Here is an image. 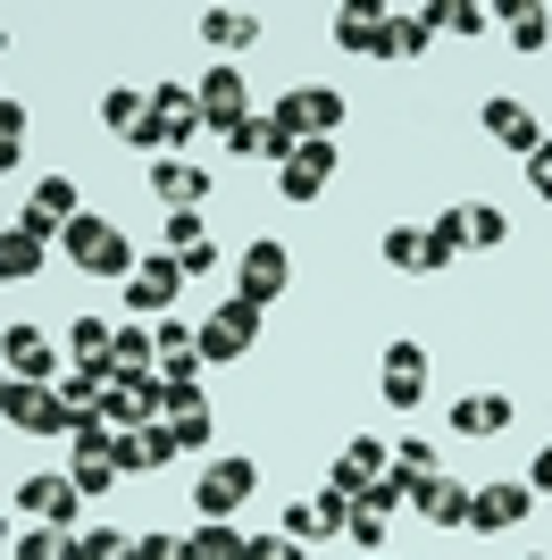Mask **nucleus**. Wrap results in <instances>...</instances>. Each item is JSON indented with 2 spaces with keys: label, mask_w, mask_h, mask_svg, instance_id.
Returning a JSON list of instances; mask_svg holds the SVG:
<instances>
[{
  "label": "nucleus",
  "mask_w": 552,
  "mask_h": 560,
  "mask_svg": "<svg viewBox=\"0 0 552 560\" xmlns=\"http://www.w3.org/2000/svg\"><path fill=\"white\" fill-rule=\"evenodd\" d=\"M176 452H184V444H176V427L151 419V427H135V435H117L110 460H117V477H151V468H168Z\"/></svg>",
  "instance_id": "obj_13"
},
{
  "label": "nucleus",
  "mask_w": 552,
  "mask_h": 560,
  "mask_svg": "<svg viewBox=\"0 0 552 560\" xmlns=\"http://www.w3.org/2000/svg\"><path fill=\"white\" fill-rule=\"evenodd\" d=\"M326 176H335V142H294V160L276 167V192L285 201H319Z\"/></svg>",
  "instance_id": "obj_16"
},
{
  "label": "nucleus",
  "mask_w": 552,
  "mask_h": 560,
  "mask_svg": "<svg viewBox=\"0 0 552 560\" xmlns=\"http://www.w3.org/2000/svg\"><path fill=\"white\" fill-rule=\"evenodd\" d=\"M260 318H268L260 302L227 293V302H218V310L202 318V327H193V351H202V369H218V360H243V351L260 343Z\"/></svg>",
  "instance_id": "obj_3"
},
{
  "label": "nucleus",
  "mask_w": 552,
  "mask_h": 560,
  "mask_svg": "<svg viewBox=\"0 0 552 560\" xmlns=\"http://www.w3.org/2000/svg\"><path fill=\"white\" fill-rule=\"evenodd\" d=\"M184 293V268L168 252H151V259H135V277H126V310L135 318H168V302Z\"/></svg>",
  "instance_id": "obj_11"
},
{
  "label": "nucleus",
  "mask_w": 552,
  "mask_h": 560,
  "mask_svg": "<svg viewBox=\"0 0 552 560\" xmlns=\"http://www.w3.org/2000/svg\"><path fill=\"white\" fill-rule=\"evenodd\" d=\"M193 25H202L209 50H252L260 43V9H202Z\"/></svg>",
  "instance_id": "obj_24"
},
{
  "label": "nucleus",
  "mask_w": 552,
  "mask_h": 560,
  "mask_svg": "<svg viewBox=\"0 0 552 560\" xmlns=\"http://www.w3.org/2000/svg\"><path fill=\"white\" fill-rule=\"evenodd\" d=\"M436 34H444V0H427V9H393V59H418Z\"/></svg>",
  "instance_id": "obj_26"
},
{
  "label": "nucleus",
  "mask_w": 552,
  "mask_h": 560,
  "mask_svg": "<svg viewBox=\"0 0 552 560\" xmlns=\"http://www.w3.org/2000/svg\"><path fill=\"white\" fill-rule=\"evenodd\" d=\"M18 160H25V109L0 101V167H18Z\"/></svg>",
  "instance_id": "obj_36"
},
{
  "label": "nucleus",
  "mask_w": 552,
  "mask_h": 560,
  "mask_svg": "<svg viewBox=\"0 0 552 560\" xmlns=\"http://www.w3.org/2000/svg\"><path fill=\"white\" fill-rule=\"evenodd\" d=\"M18 511H34L43 527H59V536H76V511H84V493H76V477H25L18 493H9Z\"/></svg>",
  "instance_id": "obj_12"
},
{
  "label": "nucleus",
  "mask_w": 552,
  "mask_h": 560,
  "mask_svg": "<svg viewBox=\"0 0 552 560\" xmlns=\"http://www.w3.org/2000/svg\"><path fill=\"white\" fill-rule=\"evenodd\" d=\"M0 50H9V25H0Z\"/></svg>",
  "instance_id": "obj_50"
},
{
  "label": "nucleus",
  "mask_w": 552,
  "mask_h": 560,
  "mask_svg": "<svg viewBox=\"0 0 552 560\" xmlns=\"http://www.w3.org/2000/svg\"><path fill=\"white\" fill-rule=\"evenodd\" d=\"M117 552H126V536H117V527H84V536L59 544V560H117Z\"/></svg>",
  "instance_id": "obj_32"
},
{
  "label": "nucleus",
  "mask_w": 552,
  "mask_h": 560,
  "mask_svg": "<svg viewBox=\"0 0 552 560\" xmlns=\"http://www.w3.org/2000/svg\"><path fill=\"white\" fill-rule=\"evenodd\" d=\"M528 493H552V444H544V452L528 460Z\"/></svg>",
  "instance_id": "obj_47"
},
{
  "label": "nucleus",
  "mask_w": 552,
  "mask_h": 560,
  "mask_svg": "<svg viewBox=\"0 0 552 560\" xmlns=\"http://www.w3.org/2000/svg\"><path fill=\"white\" fill-rule=\"evenodd\" d=\"M0 385H9V369H0Z\"/></svg>",
  "instance_id": "obj_51"
},
{
  "label": "nucleus",
  "mask_w": 552,
  "mask_h": 560,
  "mask_svg": "<svg viewBox=\"0 0 552 560\" xmlns=\"http://www.w3.org/2000/svg\"><path fill=\"white\" fill-rule=\"evenodd\" d=\"M110 360L117 369H151V360H160V335L151 327H110Z\"/></svg>",
  "instance_id": "obj_29"
},
{
  "label": "nucleus",
  "mask_w": 552,
  "mask_h": 560,
  "mask_svg": "<svg viewBox=\"0 0 552 560\" xmlns=\"http://www.w3.org/2000/svg\"><path fill=\"white\" fill-rule=\"evenodd\" d=\"M528 560H544V552H528Z\"/></svg>",
  "instance_id": "obj_53"
},
{
  "label": "nucleus",
  "mask_w": 552,
  "mask_h": 560,
  "mask_svg": "<svg viewBox=\"0 0 552 560\" xmlns=\"http://www.w3.org/2000/svg\"><path fill=\"white\" fill-rule=\"evenodd\" d=\"M344 536L360 544V552H386V511H368V502H352V518H344Z\"/></svg>",
  "instance_id": "obj_35"
},
{
  "label": "nucleus",
  "mask_w": 552,
  "mask_h": 560,
  "mask_svg": "<svg viewBox=\"0 0 552 560\" xmlns=\"http://www.w3.org/2000/svg\"><path fill=\"white\" fill-rule=\"evenodd\" d=\"M135 552L142 560H184V536H160V527H151V536H135Z\"/></svg>",
  "instance_id": "obj_45"
},
{
  "label": "nucleus",
  "mask_w": 552,
  "mask_h": 560,
  "mask_svg": "<svg viewBox=\"0 0 552 560\" xmlns=\"http://www.w3.org/2000/svg\"><path fill=\"white\" fill-rule=\"evenodd\" d=\"M469 493H478V486H452V477H418V486H411V511L427 518V527H469Z\"/></svg>",
  "instance_id": "obj_21"
},
{
  "label": "nucleus",
  "mask_w": 552,
  "mask_h": 560,
  "mask_svg": "<svg viewBox=\"0 0 552 560\" xmlns=\"http://www.w3.org/2000/svg\"><path fill=\"white\" fill-rule=\"evenodd\" d=\"M59 252H68L84 277H101V284H126V277H135V234L110 226V218H92V210H76L68 226H59Z\"/></svg>",
  "instance_id": "obj_1"
},
{
  "label": "nucleus",
  "mask_w": 552,
  "mask_h": 560,
  "mask_svg": "<svg viewBox=\"0 0 552 560\" xmlns=\"http://www.w3.org/2000/svg\"><path fill=\"white\" fill-rule=\"evenodd\" d=\"M68 477H76V493L92 502V493H110V486H117V460H76Z\"/></svg>",
  "instance_id": "obj_38"
},
{
  "label": "nucleus",
  "mask_w": 552,
  "mask_h": 560,
  "mask_svg": "<svg viewBox=\"0 0 552 560\" xmlns=\"http://www.w3.org/2000/svg\"><path fill=\"white\" fill-rule=\"evenodd\" d=\"M544 43H552V9H544V0H528V9L510 18V50H544Z\"/></svg>",
  "instance_id": "obj_33"
},
{
  "label": "nucleus",
  "mask_w": 552,
  "mask_h": 560,
  "mask_svg": "<svg viewBox=\"0 0 552 560\" xmlns=\"http://www.w3.org/2000/svg\"><path fill=\"white\" fill-rule=\"evenodd\" d=\"M227 151H234V160H276V167H285V160H294V135H285L276 117H243V126L227 135Z\"/></svg>",
  "instance_id": "obj_23"
},
{
  "label": "nucleus",
  "mask_w": 552,
  "mask_h": 560,
  "mask_svg": "<svg viewBox=\"0 0 552 560\" xmlns=\"http://www.w3.org/2000/svg\"><path fill=\"white\" fill-rule=\"evenodd\" d=\"M0 101H9V93H0Z\"/></svg>",
  "instance_id": "obj_54"
},
{
  "label": "nucleus",
  "mask_w": 552,
  "mask_h": 560,
  "mask_svg": "<svg viewBox=\"0 0 552 560\" xmlns=\"http://www.w3.org/2000/svg\"><path fill=\"white\" fill-rule=\"evenodd\" d=\"M478 126H485L494 142H503V151H519V160H528V151H536V135H544V126L528 117V101H510V93H494V101H485V109H478Z\"/></svg>",
  "instance_id": "obj_18"
},
{
  "label": "nucleus",
  "mask_w": 552,
  "mask_h": 560,
  "mask_svg": "<svg viewBox=\"0 0 552 560\" xmlns=\"http://www.w3.org/2000/svg\"><path fill=\"white\" fill-rule=\"evenodd\" d=\"M202 243H209V218L202 210H168V252H202Z\"/></svg>",
  "instance_id": "obj_34"
},
{
  "label": "nucleus",
  "mask_w": 552,
  "mask_h": 560,
  "mask_svg": "<svg viewBox=\"0 0 552 560\" xmlns=\"http://www.w3.org/2000/svg\"><path fill=\"white\" fill-rule=\"evenodd\" d=\"M0 544H9V511H0Z\"/></svg>",
  "instance_id": "obj_49"
},
{
  "label": "nucleus",
  "mask_w": 552,
  "mask_h": 560,
  "mask_svg": "<svg viewBox=\"0 0 552 560\" xmlns=\"http://www.w3.org/2000/svg\"><path fill=\"white\" fill-rule=\"evenodd\" d=\"M326 34H335L352 59H393V9H335Z\"/></svg>",
  "instance_id": "obj_15"
},
{
  "label": "nucleus",
  "mask_w": 552,
  "mask_h": 560,
  "mask_svg": "<svg viewBox=\"0 0 552 560\" xmlns=\"http://www.w3.org/2000/svg\"><path fill=\"white\" fill-rule=\"evenodd\" d=\"M368 560H386V552H368Z\"/></svg>",
  "instance_id": "obj_52"
},
{
  "label": "nucleus",
  "mask_w": 552,
  "mask_h": 560,
  "mask_svg": "<svg viewBox=\"0 0 552 560\" xmlns=\"http://www.w3.org/2000/svg\"><path fill=\"white\" fill-rule=\"evenodd\" d=\"M193 126H202V109H193V84H151L142 93V126H135V151H184L193 142Z\"/></svg>",
  "instance_id": "obj_2"
},
{
  "label": "nucleus",
  "mask_w": 552,
  "mask_h": 560,
  "mask_svg": "<svg viewBox=\"0 0 552 560\" xmlns=\"http://www.w3.org/2000/svg\"><path fill=\"white\" fill-rule=\"evenodd\" d=\"M436 226H452V243H460V252H494V243L510 234V218L494 210V201H452V210H444Z\"/></svg>",
  "instance_id": "obj_17"
},
{
  "label": "nucleus",
  "mask_w": 552,
  "mask_h": 560,
  "mask_svg": "<svg viewBox=\"0 0 552 560\" xmlns=\"http://www.w3.org/2000/svg\"><path fill=\"white\" fill-rule=\"evenodd\" d=\"M243 560H310L294 536H243Z\"/></svg>",
  "instance_id": "obj_41"
},
{
  "label": "nucleus",
  "mask_w": 552,
  "mask_h": 560,
  "mask_svg": "<svg viewBox=\"0 0 552 560\" xmlns=\"http://www.w3.org/2000/svg\"><path fill=\"white\" fill-rule=\"evenodd\" d=\"M268 117L294 142H335V126H344V93H335V84H294V93H276Z\"/></svg>",
  "instance_id": "obj_4"
},
{
  "label": "nucleus",
  "mask_w": 552,
  "mask_h": 560,
  "mask_svg": "<svg viewBox=\"0 0 552 560\" xmlns=\"http://www.w3.org/2000/svg\"><path fill=\"white\" fill-rule=\"evenodd\" d=\"M377 259H386V268H418V259H427V226H386L377 234Z\"/></svg>",
  "instance_id": "obj_30"
},
{
  "label": "nucleus",
  "mask_w": 552,
  "mask_h": 560,
  "mask_svg": "<svg viewBox=\"0 0 552 560\" xmlns=\"http://www.w3.org/2000/svg\"><path fill=\"white\" fill-rule=\"evenodd\" d=\"M510 427V394H469V401H452V435H503Z\"/></svg>",
  "instance_id": "obj_25"
},
{
  "label": "nucleus",
  "mask_w": 552,
  "mask_h": 560,
  "mask_svg": "<svg viewBox=\"0 0 552 560\" xmlns=\"http://www.w3.org/2000/svg\"><path fill=\"white\" fill-rule=\"evenodd\" d=\"M76 360H110V327H101V318H76Z\"/></svg>",
  "instance_id": "obj_42"
},
{
  "label": "nucleus",
  "mask_w": 552,
  "mask_h": 560,
  "mask_svg": "<svg viewBox=\"0 0 552 560\" xmlns=\"http://www.w3.org/2000/svg\"><path fill=\"white\" fill-rule=\"evenodd\" d=\"M68 218H76V185H68V176H43L18 226H25V234H43V243H59V226H68Z\"/></svg>",
  "instance_id": "obj_20"
},
{
  "label": "nucleus",
  "mask_w": 552,
  "mask_h": 560,
  "mask_svg": "<svg viewBox=\"0 0 552 560\" xmlns=\"http://www.w3.org/2000/svg\"><path fill=\"white\" fill-rule=\"evenodd\" d=\"M377 394H386V410H402V419H411L418 401H427V351H418V343H386Z\"/></svg>",
  "instance_id": "obj_10"
},
{
  "label": "nucleus",
  "mask_w": 552,
  "mask_h": 560,
  "mask_svg": "<svg viewBox=\"0 0 552 560\" xmlns=\"http://www.w3.org/2000/svg\"><path fill=\"white\" fill-rule=\"evenodd\" d=\"M393 468H411V477H436V444H427V435H402Z\"/></svg>",
  "instance_id": "obj_43"
},
{
  "label": "nucleus",
  "mask_w": 552,
  "mask_h": 560,
  "mask_svg": "<svg viewBox=\"0 0 552 560\" xmlns=\"http://www.w3.org/2000/svg\"><path fill=\"white\" fill-rule=\"evenodd\" d=\"M0 419L18 427V435H68L76 410L59 401V385H18V376H9V385H0Z\"/></svg>",
  "instance_id": "obj_5"
},
{
  "label": "nucleus",
  "mask_w": 552,
  "mask_h": 560,
  "mask_svg": "<svg viewBox=\"0 0 552 560\" xmlns=\"http://www.w3.org/2000/svg\"><path fill=\"white\" fill-rule=\"evenodd\" d=\"M117 560H142V552H135V536H126V552H117Z\"/></svg>",
  "instance_id": "obj_48"
},
{
  "label": "nucleus",
  "mask_w": 552,
  "mask_h": 560,
  "mask_svg": "<svg viewBox=\"0 0 552 560\" xmlns=\"http://www.w3.org/2000/svg\"><path fill=\"white\" fill-rule=\"evenodd\" d=\"M528 511H536L528 477H503V486H478V493H469V527H478V536H510Z\"/></svg>",
  "instance_id": "obj_9"
},
{
  "label": "nucleus",
  "mask_w": 552,
  "mask_h": 560,
  "mask_svg": "<svg viewBox=\"0 0 552 560\" xmlns=\"http://www.w3.org/2000/svg\"><path fill=\"white\" fill-rule=\"evenodd\" d=\"M101 126L135 142V126H142V93H135V84H117V93H101Z\"/></svg>",
  "instance_id": "obj_31"
},
{
  "label": "nucleus",
  "mask_w": 552,
  "mask_h": 560,
  "mask_svg": "<svg viewBox=\"0 0 552 560\" xmlns=\"http://www.w3.org/2000/svg\"><path fill=\"white\" fill-rule=\"evenodd\" d=\"M252 493H260V468L243 460V452H227V460H209V468H202V486H193V511H202V518H234L243 502H252Z\"/></svg>",
  "instance_id": "obj_6"
},
{
  "label": "nucleus",
  "mask_w": 552,
  "mask_h": 560,
  "mask_svg": "<svg viewBox=\"0 0 552 560\" xmlns=\"http://www.w3.org/2000/svg\"><path fill=\"white\" fill-rule=\"evenodd\" d=\"M444 25H452V34H478V25H494V9H485V0H444Z\"/></svg>",
  "instance_id": "obj_40"
},
{
  "label": "nucleus",
  "mask_w": 552,
  "mask_h": 560,
  "mask_svg": "<svg viewBox=\"0 0 552 560\" xmlns=\"http://www.w3.org/2000/svg\"><path fill=\"white\" fill-rule=\"evenodd\" d=\"M43 259H50V243H43V234H25V226H0V284L34 277Z\"/></svg>",
  "instance_id": "obj_27"
},
{
  "label": "nucleus",
  "mask_w": 552,
  "mask_h": 560,
  "mask_svg": "<svg viewBox=\"0 0 552 560\" xmlns=\"http://www.w3.org/2000/svg\"><path fill=\"white\" fill-rule=\"evenodd\" d=\"M285 284H294V252H285L276 234H260V243H243V259H234V293L268 310L276 293H285Z\"/></svg>",
  "instance_id": "obj_7"
},
{
  "label": "nucleus",
  "mask_w": 552,
  "mask_h": 560,
  "mask_svg": "<svg viewBox=\"0 0 552 560\" xmlns=\"http://www.w3.org/2000/svg\"><path fill=\"white\" fill-rule=\"evenodd\" d=\"M285 536H294V544H310V536H335V518H326L319 502H294V511H285Z\"/></svg>",
  "instance_id": "obj_37"
},
{
  "label": "nucleus",
  "mask_w": 552,
  "mask_h": 560,
  "mask_svg": "<svg viewBox=\"0 0 552 560\" xmlns=\"http://www.w3.org/2000/svg\"><path fill=\"white\" fill-rule=\"evenodd\" d=\"M168 427H176L184 452H209V410H202V419H168Z\"/></svg>",
  "instance_id": "obj_46"
},
{
  "label": "nucleus",
  "mask_w": 552,
  "mask_h": 560,
  "mask_svg": "<svg viewBox=\"0 0 552 560\" xmlns=\"http://www.w3.org/2000/svg\"><path fill=\"white\" fill-rule=\"evenodd\" d=\"M184 560H243V536H234V518H202V527L184 536Z\"/></svg>",
  "instance_id": "obj_28"
},
{
  "label": "nucleus",
  "mask_w": 552,
  "mask_h": 560,
  "mask_svg": "<svg viewBox=\"0 0 552 560\" xmlns=\"http://www.w3.org/2000/svg\"><path fill=\"white\" fill-rule=\"evenodd\" d=\"M160 360H151V376H160V385H202V351H193V335L176 327V318H160Z\"/></svg>",
  "instance_id": "obj_22"
},
{
  "label": "nucleus",
  "mask_w": 552,
  "mask_h": 560,
  "mask_svg": "<svg viewBox=\"0 0 552 560\" xmlns=\"http://www.w3.org/2000/svg\"><path fill=\"white\" fill-rule=\"evenodd\" d=\"M193 109H202V126H209V135L227 142L234 126L252 117V84H243V75H234V68H209L202 84H193Z\"/></svg>",
  "instance_id": "obj_8"
},
{
  "label": "nucleus",
  "mask_w": 552,
  "mask_h": 560,
  "mask_svg": "<svg viewBox=\"0 0 552 560\" xmlns=\"http://www.w3.org/2000/svg\"><path fill=\"white\" fill-rule=\"evenodd\" d=\"M59 544H68L59 527H25V536H18V552H9V560H59Z\"/></svg>",
  "instance_id": "obj_39"
},
{
  "label": "nucleus",
  "mask_w": 552,
  "mask_h": 560,
  "mask_svg": "<svg viewBox=\"0 0 552 560\" xmlns=\"http://www.w3.org/2000/svg\"><path fill=\"white\" fill-rule=\"evenodd\" d=\"M0 369L18 376V385H50V376H59V351H50L43 327H9L0 335Z\"/></svg>",
  "instance_id": "obj_14"
},
{
  "label": "nucleus",
  "mask_w": 552,
  "mask_h": 560,
  "mask_svg": "<svg viewBox=\"0 0 552 560\" xmlns=\"http://www.w3.org/2000/svg\"><path fill=\"white\" fill-rule=\"evenodd\" d=\"M528 185H536V201H552V135H536V151H528Z\"/></svg>",
  "instance_id": "obj_44"
},
{
  "label": "nucleus",
  "mask_w": 552,
  "mask_h": 560,
  "mask_svg": "<svg viewBox=\"0 0 552 560\" xmlns=\"http://www.w3.org/2000/svg\"><path fill=\"white\" fill-rule=\"evenodd\" d=\"M151 192L168 210H202L209 201V167L202 160H151Z\"/></svg>",
  "instance_id": "obj_19"
}]
</instances>
